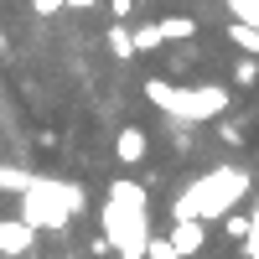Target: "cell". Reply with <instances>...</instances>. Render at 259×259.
Masks as SVG:
<instances>
[{
    "instance_id": "obj_1",
    "label": "cell",
    "mask_w": 259,
    "mask_h": 259,
    "mask_svg": "<svg viewBox=\"0 0 259 259\" xmlns=\"http://www.w3.org/2000/svg\"><path fill=\"white\" fill-rule=\"evenodd\" d=\"M145 99H156L166 114H187V119H223L233 109V89H223V83L177 89V83H166V78H145Z\"/></svg>"
},
{
    "instance_id": "obj_13",
    "label": "cell",
    "mask_w": 259,
    "mask_h": 259,
    "mask_svg": "<svg viewBox=\"0 0 259 259\" xmlns=\"http://www.w3.org/2000/svg\"><path fill=\"white\" fill-rule=\"evenodd\" d=\"M218 223H223V239L239 244V249L249 244V233H254V218H244V212H228V218H218Z\"/></svg>"
},
{
    "instance_id": "obj_8",
    "label": "cell",
    "mask_w": 259,
    "mask_h": 259,
    "mask_svg": "<svg viewBox=\"0 0 259 259\" xmlns=\"http://www.w3.org/2000/svg\"><path fill=\"white\" fill-rule=\"evenodd\" d=\"M104 197H109L114 207H130V212H150V192H145L140 182H130V177L104 182Z\"/></svg>"
},
{
    "instance_id": "obj_11",
    "label": "cell",
    "mask_w": 259,
    "mask_h": 259,
    "mask_svg": "<svg viewBox=\"0 0 259 259\" xmlns=\"http://www.w3.org/2000/svg\"><path fill=\"white\" fill-rule=\"evenodd\" d=\"M130 41H135V57H156V52H166V36H161V21H140V26L130 31Z\"/></svg>"
},
{
    "instance_id": "obj_3",
    "label": "cell",
    "mask_w": 259,
    "mask_h": 259,
    "mask_svg": "<svg viewBox=\"0 0 259 259\" xmlns=\"http://www.w3.org/2000/svg\"><path fill=\"white\" fill-rule=\"evenodd\" d=\"M244 192H249V177L223 166V171H212V177H202L177 202V218H228V207L244 202Z\"/></svg>"
},
{
    "instance_id": "obj_14",
    "label": "cell",
    "mask_w": 259,
    "mask_h": 259,
    "mask_svg": "<svg viewBox=\"0 0 259 259\" xmlns=\"http://www.w3.org/2000/svg\"><path fill=\"white\" fill-rule=\"evenodd\" d=\"M228 73H233V83H239V89H254V83H259V57H244V52H239Z\"/></svg>"
},
{
    "instance_id": "obj_9",
    "label": "cell",
    "mask_w": 259,
    "mask_h": 259,
    "mask_svg": "<svg viewBox=\"0 0 259 259\" xmlns=\"http://www.w3.org/2000/svg\"><path fill=\"white\" fill-rule=\"evenodd\" d=\"M161 36H166V47H171V41H197L202 36V21L192 11H166L161 16Z\"/></svg>"
},
{
    "instance_id": "obj_16",
    "label": "cell",
    "mask_w": 259,
    "mask_h": 259,
    "mask_svg": "<svg viewBox=\"0 0 259 259\" xmlns=\"http://www.w3.org/2000/svg\"><path fill=\"white\" fill-rule=\"evenodd\" d=\"M31 11L47 21V16H62V11H68V0H31Z\"/></svg>"
},
{
    "instance_id": "obj_15",
    "label": "cell",
    "mask_w": 259,
    "mask_h": 259,
    "mask_svg": "<svg viewBox=\"0 0 259 259\" xmlns=\"http://www.w3.org/2000/svg\"><path fill=\"white\" fill-rule=\"evenodd\" d=\"M31 187L26 171H16V166H0V192H11V197H21V192Z\"/></svg>"
},
{
    "instance_id": "obj_7",
    "label": "cell",
    "mask_w": 259,
    "mask_h": 259,
    "mask_svg": "<svg viewBox=\"0 0 259 259\" xmlns=\"http://www.w3.org/2000/svg\"><path fill=\"white\" fill-rule=\"evenodd\" d=\"M145 156H150V135L140 124H124L114 135V161L119 166H145Z\"/></svg>"
},
{
    "instance_id": "obj_6",
    "label": "cell",
    "mask_w": 259,
    "mask_h": 259,
    "mask_svg": "<svg viewBox=\"0 0 259 259\" xmlns=\"http://www.w3.org/2000/svg\"><path fill=\"white\" fill-rule=\"evenodd\" d=\"M36 249V228L26 218H0V259H21Z\"/></svg>"
},
{
    "instance_id": "obj_17",
    "label": "cell",
    "mask_w": 259,
    "mask_h": 259,
    "mask_svg": "<svg viewBox=\"0 0 259 259\" xmlns=\"http://www.w3.org/2000/svg\"><path fill=\"white\" fill-rule=\"evenodd\" d=\"M135 6H140V0H109V21H130Z\"/></svg>"
},
{
    "instance_id": "obj_2",
    "label": "cell",
    "mask_w": 259,
    "mask_h": 259,
    "mask_svg": "<svg viewBox=\"0 0 259 259\" xmlns=\"http://www.w3.org/2000/svg\"><path fill=\"white\" fill-rule=\"evenodd\" d=\"M78 207H83V187H73V182H36L31 177V187L21 192V218L36 233L41 228H62Z\"/></svg>"
},
{
    "instance_id": "obj_5",
    "label": "cell",
    "mask_w": 259,
    "mask_h": 259,
    "mask_svg": "<svg viewBox=\"0 0 259 259\" xmlns=\"http://www.w3.org/2000/svg\"><path fill=\"white\" fill-rule=\"evenodd\" d=\"M166 244H171V254H177V259H197V254L207 249L202 218H177V223H171V233H166Z\"/></svg>"
},
{
    "instance_id": "obj_4",
    "label": "cell",
    "mask_w": 259,
    "mask_h": 259,
    "mask_svg": "<svg viewBox=\"0 0 259 259\" xmlns=\"http://www.w3.org/2000/svg\"><path fill=\"white\" fill-rule=\"evenodd\" d=\"M104 239H109V249L119 259H145L150 254V223H145V212L104 202Z\"/></svg>"
},
{
    "instance_id": "obj_10",
    "label": "cell",
    "mask_w": 259,
    "mask_h": 259,
    "mask_svg": "<svg viewBox=\"0 0 259 259\" xmlns=\"http://www.w3.org/2000/svg\"><path fill=\"white\" fill-rule=\"evenodd\" d=\"M223 36H228V41H233V47H239L244 57H259V26H254V21L228 16V21H223Z\"/></svg>"
},
{
    "instance_id": "obj_12",
    "label": "cell",
    "mask_w": 259,
    "mask_h": 259,
    "mask_svg": "<svg viewBox=\"0 0 259 259\" xmlns=\"http://www.w3.org/2000/svg\"><path fill=\"white\" fill-rule=\"evenodd\" d=\"M104 41H109L114 62H135V41H130V26H124V21H104Z\"/></svg>"
}]
</instances>
